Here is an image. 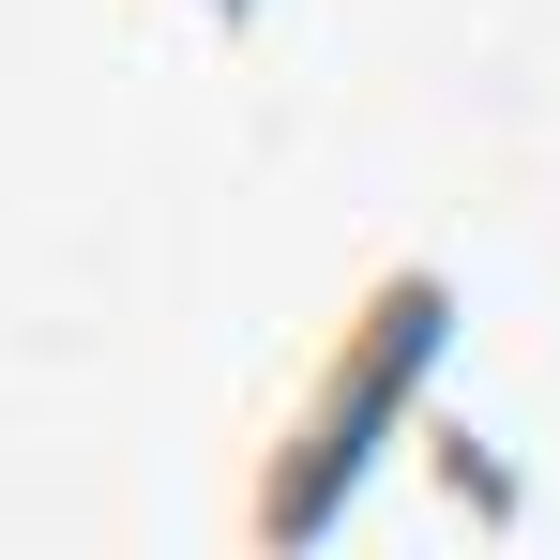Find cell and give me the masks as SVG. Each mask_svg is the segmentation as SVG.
<instances>
[{
  "instance_id": "cell-1",
  "label": "cell",
  "mask_w": 560,
  "mask_h": 560,
  "mask_svg": "<svg viewBox=\"0 0 560 560\" xmlns=\"http://www.w3.org/2000/svg\"><path fill=\"white\" fill-rule=\"evenodd\" d=\"M455 349V273L440 258H378L349 303H334V334H318V364L303 394L273 409V440H258V500H243V530L258 546H318L349 500H364V469L394 455V424L424 409V378Z\"/></svg>"
},
{
  "instance_id": "cell-2",
  "label": "cell",
  "mask_w": 560,
  "mask_h": 560,
  "mask_svg": "<svg viewBox=\"0 0 560 560\" xmlns=\"http://www.w3.org/2000/svg\"><path fill=\"white\" fill-rule=\"evenodd\" d=\"M183 15H212V31H258V0H183Z\"/></svg>"
}]
</instances>
